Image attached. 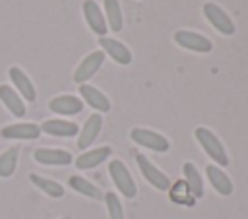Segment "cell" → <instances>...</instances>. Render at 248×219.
I'll list each match as a JSON object with an SVG mask.
<instances>
[{
	"label": "cell",
	"instance_id": "obj_19",
	"mask_svg": "<svg viewBox=\"0 0 248 219\" xmlns=\"http://www.w3.org/2000/svg\"><path fill=\"white\" fill-rule=\"evenodd\" d=\"M41 132L48 134V136H58V138H72L78 134V124L70 122V120H45L41 124Z\"/></svg>",
	"mask_w": 248,
	"mask_h": 219
},
{
	"label": "cell",
	"instance_id": "obj_24",
	"mask_svg": "<svg viewBox=\"0 0 248 219\" xmlns=\"http://www.w3.org/2000/svg\"><path fill=\"white\" fill-rule=\"evenodd\" d=\"M17 153H19L17 147H10L0 155V176L2 178H8L14 174L16 165H17Z\"/></svg>",
	"mask_w": 248,
	"mask_h": 219
},
{
	"label": "cell",
	"instance_id": "obj_12",
	"mask_svg": "<svg viewBox=\"0 0 248 219\" xmlns=\"http://www.w3.org/2000/svg\"><path fill=\"white\" fill-rule=\"evenodd\" d=\"M10 79H12V83L16 85V89H17L19 97H23L25 101H35V97H37L35 85L31 83L29 76H27L21 68L12 66V68H10Z\"/></svg>",
	"mask_w": 248,
	"mask_h": 219
},
{
	"label": "cell",
	"instance_id": "obj_10",
	"mask_svg": "<svg viewBox=\"0 0 248 219\" xmlns=\"http://www.w3.org/2000/svg\"><path fill=\"white\" fill-rule=\"evenodd\" d=\"M41 136V128L33 122H17L2 128V138L6 140H37Z\"/></svg>",
	"mask_w": 248,
	"mask_h": 219
},
{
	"label": "cell",
	"instance_id": "obj_23",
	"mask_svg": "<svg viewBox=\"0 0 248 219\" xmlns=\"http://www.w3.org/2000/svg\"><path fill=\"white\" fill-rule=\"evenodd\" d=\"M105 4V14H107V25L112 31H120L122 29V10H120V2L118 0H103Z\"/></svg>",
	"mask_w": 248,
	"mask_h": 219
},
{
	"label": "cell",
	"instance_id": "obj_16",
	"mask_svg": "<svg viewBox=\"0 0 248 219\" xmlns=\"http://www.w3.org/2000/svg\"><path fill=\"white\" fill-rule=\"evenodd\" d=\"M35 161L41 163V165H56V167H62V165H70L72 163V155L64 149H48V147H41L33 153Z\"/></svg>",
	"mask_w": 248,
	"mask_h": 219
},
{
	"label": "cell",
	"instance_id": "obj_21",
	"mask_svg": "<svg viewBox=\"0 0 248 219\" xmlns=\"http://www.w3.org/2000/svg\"><path fill=\"white\" fill-rule=\"evenodd\" d=\"M68 184H70V188H74L76 192H79L81 196H85V198H93V200H101V190L93 184V182H89V180H85L83 176H79V174H72L70 178H68Z\"/></svg>",
	"mask_w": 248,
	"mask_h": 219
},
{
	"label": "cell",
	"instance_id": "obj_9",
	"mask_svg": "<svg viewBox=\"0 0 248 219\" xmlns=\"http://www.w3.org/2000/svg\"><path fill=\"white\" fill-rule=\"evenodd\" d=\"M99 45H101V50L105 54H108L116 64L126 66V64L132 62V52L124 43H120L116 39H110V37H99Z\"/></svg>",
	"mask_w": 248,
	"mask_h": 219
},
{
	"label": "cell",
	"instance_id": "obj_18",
	"mask_svg": "<svg viewBox=\"0 0 248 219\" xmlns=\"http://www.w3.org/2000/svg\"><path fill=\"white\" fill-rule=\"evenodd\" d=\"M0 101L4 103V107H6L14 116H23V114L27 112L25 103H23V99L19 97V93H17L16 89H12L10 85H6V83L0 85Z\"/></svg>",
	"mask_w": 248,
	"mask_h": 219
},
{
	"label": "cell",
	"instance_id": "obj_3",
	"mask_svg": "<svg viewBox=\"0 0 248 219\" xmlns=\"http://www.w3.org/2000/svg\"><path fill=\"white\" fill-rule=\"evenodd\" d=\"M203 16H205V19H207L219 33H223V35H232V33L236 31L234 21L231 19V16H229L219 4H215V2H205V4H203Z\"/></svg>",
	"mask_w": 248,
	"mask_h": 219
},
{
	"label": "cell",
	"instance_id": "obj_11",
	"mask_svg": "<svg viewBox=\"0 0 248 219\" xmlns=\"http://www.w3.org/2000/svg\"><path fill=\"white\" fill-rule=\"evenodd\" d=\"M48 109H50L52 112H56V114H64V116L79 114L81 109H83V101L78 99L76 95H58V97L50 99Z\"/></svg>",
	"mask_w": 248,
	"mask_h": 219
},
{
	"label": "cell",
	"instance_id": "obj_8",
	"mask_svg": "<svg viewBox=\"0 0 248 219\" xmlns=\"http://www.w3.org/2000/svg\"><path fill=\"white\" fill-rule=\"evenodd\" d=\"M81 12H83V17L89 25V29L99 35V37H105L108 25H107V19H105V14L101 12V6L95 2V0H85L81 4Z\"/></svg>",
	"mask_w": 248,
	"mask_h": 219
},
{
	"label": "cell",
	"instance_id": "obj_25",
	"mask_svg": "<svg viewBox=\"0 0 248 219\" xmlns=\"http://www.w3.org/2000/svg\"><path fill=\"white\" fill-rule=\"evenodd\" d=\"M105 202H107V209H108V217L110 219H124L122 203H120V200H118V196L114 192H107L105 194Z\"/></svg>",
	"mask_w": 248,
	"mask_h": 219
},
{
	"label": "cell",
	"instance_id": "obj_13",
	"mask_svg": "<svg viewBox=\"0 0 248 219\" xmlns=\"http://www.w3.org/2000/svg\"><path fill=\"white\" fill-rule=\"evenodd\" d=\"M101 128H103V118H101V114H97V112H95V114H91V116L85 120V124H83L81 132H79L78 147H79V149L89 147V145L97 140V136H99Z\"/></svg>",
	"mask_w": 248,
	"mask_h": 219
},
{
	"label": "cell",
	"instance_id": "obj_4",
	"mask_svg": "<svg viewBox=\"0 0 248 219\" xmlns=\"http://www.w3.org/2000/svg\"><path fill=\"white\" fill-rule=\"evenodd\" d=\"M130 138L138 143V145H143L151 151H157V153H165L169 151L170 143L165 136H161L159 132H153V130H147V128H134L130 132Z\"/></svg>",
	"mask_w": 248,
	"mask_h": 219
},
{
	"label": "cell",
	"instance_id": "obj_17",
	"mask_svg": "<svg viewBox=\"0 0 248 219\" xmlns=\"http://www.w3.org/2000/svg\"><path fill=\"white\" fill-rule=\"evenodd\" d=\"M110 153H112V149H110L108 145H103V147H97V149H89V151L81 153V155L76 159V167L81 169V171L93 169V167L101 165L103 161H107Z\"/></svg>",
	"mask_w": 248,
	"mask_h": 219
},
{
	"label": "cell",
	"instance_id": "obj_5",
	"mask_svg": "<svg viewBox=\"0 0 248 219\" xmlns=\"http://www.w3.org/2000/svg\"><path fill=\"white\" fill-rule=\"evenodd\" d=\"M174 43L182 48H188V50H194V52H209L213 48V43L202 35V33H196V31H190V29H178L174 31Z\"/></svg>",
	"mask_w": 248,
	"mask_h": 219
},
{
	"label": "cell",
	"instance_id": "obj_2",
	"mask_svg": "<svg viewBox=\"0 0 248 219\" xmlns=\"http://www.w3.org/2000/svg\"><path fill=\"white\" fill-rule=\"evenodd\" d=\"M108 172H110V178H112V182L116 184V188H118V192H120L122 196H126V198H130V200L136 198V194H138L136 182H134V178H132L128 167H126L120 159L110 161Z\"/></svg>",
	"mask_w": 248,
	"mask_h": 219
},
{
	"label": "cell",
	"instance_id": "obj_1",
	"mask_svg": "<svg viewBox=\"0 0 248 219\" xmlns=\"http://www.w3.org/2000/svg\"><path fill=\"white\" fill-rule=\"evenodd\" d=\"M196 140H198V143L202 145V149L209 155V159L211 161H215L217 165H229V157H227V151H225V145L221 143V140L209 130V128H203V126H200V128H196Z\"/></svg>",
	"mask_w": 248,
	"mask_h": 219
},
{
	"label": "cell",
	"instance_id": "obj_7",
	"mask_svg": "<svg viewBox=\"0 0 248 219\" xmlns=\"http://www.w3.org/2000/svg\"><path fill=\"white\" fill-rule=\"evenodd\" d=\"M103 62H105V52H103V50H93V52H89V54L78 64V68H76V72H74V81L79 83V85H83L91 76L97 74V70L103 66Z\"/></svg>",
	"mask_w": 248,
	"mask_h": 219
},
{
	"label": "cell",
	"instance_id": "obj_20",
	"mask_svg": "<svg viewBox=\"0 0 248 219\" xmlns=\"http://www.w3.org/2000/svg\"><path fill=\"white\" fill-rule=\"evenodd\" d=\"M182 171H184V178H186L188 192H190L194 198H202V196H203V182H202V176H200L196 165L188 161V163H184Z\"/></svg>",
	"mask_w": 248,
	"mask_h": 219
},
{
	"label": "cell",
	"instance_id": "obj_14",
	"mask_svg": "<svg viewBox=\"0 0 248 219\" xmlns=\"http://www.w3.org/2000/svg\"><path fill=\"white\" fill-rule=\"evenodd\" d=\"M205 174H207V180H209V184L221 194V196H231L232 194V182H231V178L225 174V171L221 169V167H217V165H207L205 167Z\"/></svg>",
	"mask_w": 248,
	"mask_h": 219
},
{
	"label": "cell",
	"instance_id": "obj_22",
	"mask_svg": "<svg viewBox=\"0 0 248 219\" xmlns=\"http://www.w3.org/2000/svg\"><path fill=\"white\" fill-rule=\"evenodd\" d=\"M29 180L41 190V192H45L46 196H50V198H62L64 196V186L62 184H58L56 180H50V178H45V176H39V174H35V172H31L29 174Z\"/></svg>",
	"mask_w": 248,
	"mask_h": 219
},
{
	"label": "cell",
	"instance_id": "obj_15",
	"mask_svg": "<svg viewBox=\"0 0 248 219\" xmlns=\"http://www.w3.org/2000/svg\"><path fill=\"white\" fill-rule=\"evenodd\" d=\"M79 93H81V97L85 99V103H87L91 109H95V110H99V112H108V110H110V101H108L107 95H105L103 91H99L97 87L83 83V85H79Z\"/></svg>",
	"mask_w": 248,
	"mask_h": 219
},
{
	"label": "cell",
	"instance_id": "obj_6",
	"mask_svg": "<svg viewBox=\"0 0 248 219\" xmlns=\"http://www.w3.org/2000/svg\"><path fill=\"white\" fill-rule=\"evenodd\" d=\"M136 161H138V167H140L143 178H145L151 186H155L157 190H169V188H170V180H169V176H167L163 171H159V169H157L145 155L138 153V155H136Z\"/></svg>",
	"mask_w": 248,
	"mask_h": 219
}]
</instances>
